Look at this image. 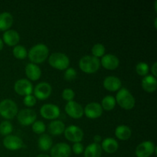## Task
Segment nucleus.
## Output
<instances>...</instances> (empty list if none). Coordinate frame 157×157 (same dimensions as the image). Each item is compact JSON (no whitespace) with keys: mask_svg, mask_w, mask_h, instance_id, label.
Wrapping results in <instances>:
<instances>
[{"mask_svg":"<svg viewBox=\"0 0 157 157\" xmlns=\"http://www.w3.org/2000/svg\"><path fill=\"white\" fill-rule=\"evenodd\" d=\"M49 55V49L44 44H37L31 48L28 57L33 64H41L46 61Z\"/></svg>","mask_w":157,"mask_h":157,"instance_id":"1","label":"nucleus"},{"mask_svg":"<svg viewBox=\"0 0 157 157\" xmlns=\"http://www.w3.org/2000/svg\"><path fill=\"white\" fill-rule=\"evenodd\" d=\"M115 100H116L117 104L121 108L127 110L133 109L136 104L134 97L127 88H124V87L121 88L118 90Z\"/></svg>","mask_w":157,"mask_h":157,"instance_id":"2","label":"nucleus"},{"mask_svg":"<svg viewBox=\"0 0 157 157\" xmlns=\"http://www.w3.org/2000/svg\"><path fill=\"white\" fill-rule=\"evenodd\" d=\"M78 64L83 72L86 74H94L99 70L101 61L99 58L92 55H85L80 59Z\"/></svg>","mask_w":157,"mask_h":157,"instance_id":"3","label":"nucleus"},{"mask_svg":"<svg viewBox=\"0 0 157 157\" xmlns=\"http://www.w3.org/2000/svg\"><path fill=\"white\" fill-rule=\"evenodd\" d=\"M48 63L55 69L65 71L70 65V59L65 54L61 52H55L49 56Z\"/></svg>","mask_w":157,"mask_h":157,"instance_id":"4","label":"nucleus"},{"mask_svg":"<svg viewBox=\"0 0 157 157\" xmlns=\"http://www.w3.org/2000/svg\"><path fill=\"white\" fill-rule=\"evenodd\" d=\"M18 112V106L12 100L5 99L0 102V115L5 119H13Z\"/></svg>","mask_w":157,"mask_h":157,"instance_id":"5","label":"nucleus"},{"mask_svg":"<svg viewBox=\"0 0 157 157\" xmlns=\"http://www.w3.org/2000/svg\"><path fill=\"white\" fill-rule=\"evenodd\" d=\"M36 118L37 114L35 111L30 108L22 109L17 113V119L19 124L25 127L32 125V124L36 121Z\"/></svg>","mask_w":157,"mask_h":157,"instance_id":"6","label":"nucleus"},{"mask_svg":"<svg viewBox=\"0 0 157 157\" xmlns=\"http://www.w3.org/2000/svg\"><path fill=\"white\" fill-rule=\"evenodd\" d=\"M61 110L57 105L53 104H45L40 108V114L46 120L55 121L60 116Z\"/></svg>","mask_w":157,"mask_h":157,"instance_id":"7","label":"nucleus"},{"mask_svg":"<svg viewBox=\"0 0 157 157\" xmlns=\"http://www.w3.org/2000/svg\"><path fill=\"white\" fill-rule=\"evenodd\" d=\"M64 137L67 140L74 143H81L84 138V132L79 127L75 125H71L66 127L64 132Z\"/></svg>","mask_w":157,"mask_h":157,"instance_id":"8","label":"nucleus"},{"mask_svg":"<svg viewBox=\"0 0 157 157\" xmlns=\"http://www.w3.org/2000/svg\"><path fill=\"white\" fill-rule=\"evenodd\" d=\"M156 152V147L152 141H144L136 147L135 154L137 157H150Z\"/></svg>","mask_w":157,"mask_h":157,"instance_id":"9","label":"nucleus"},{"mask_svg":"<svg viewBox=\"0 0 157 157\" xmlns=\"http://www.w3.org/2000/svg\"><path fill=\"white\" fill-rule=\"evenodd\" d=\"M33 85L30 81L25 78H21L15 81L14 84V90L21 96H28L33 93Z\"/></svg>","mask_w":157,"mask_h":157,"instance_id":"10","label":"nucleus"},{"mask_svg":"<svg viewBox=\"0 0 157 157\" xmlns=\"http://www.w3.org/2000/svg\"><path fill=\"white\" fill-rule=\"evenodd\" d=\"M52 87L50 84L47 82H41L37 84L33 89L34 97L36 100L44 101L48 99L52 94Z\"/></svg>","mask_w":157,"mask_h":157,"instance_id":"11","label":"nucleus"},{"mask_svg":"<svg viewBox=\"0 0 157 157\" xmlns=\"http://www.w3.org/2000/svg\"><path fill=\"white\" fill-rule=\"evenodd\" d=\"M65 112L73 119H80L84 115V108L76 101H69L64 107Z\"/></svg>","mask_w":157,"mask_h":157,"instance_id":"12","label":"nucleus"},{"mask_svg":"<svg viewBox=\"0 0 157 157\" xmlns=\"http://www.w3.org/2000/svg\"><path fill=\"white\" fill-rule=\"evenodd\" d=\"M3 146L6 147L7 150L15 151L18 150L23 147V141L19 136H15V135H8L5 136L2 141Z\"/></svg>","mask_w":157,"mask_h":157,"instance_id":"13","label":"nucleus"},{"mask_svg":"<svg viewBox=\"0 0 157 157\" xmlns=\"http://www.w3.org/2000/svg\"><path fill=\"white\" fill-rule=\"evenodd\" d=\"M50 157H69L71 154V148L65 143H59L51 148Z\"/></svg>","mask_w":157,"mask_h":157,"instance_id":"14","label":"nucleus"},{"mask_svg":"<svg viewBox=\"0 0 157 157\" xmlns=\"http://www.w3.org/2000/svg\"><path fill=\"white\" fill-rule=\"evenodd\" d=\"M84 113L87 118L97 119L99 118L103 113V109L101 104L97 102L89 103L84 109Z\"/></svg>","mask_w":157,"mask_h":157,"instance_id":"15","label":"nucleus"},{"mask_svg":"<svg viewBox=\"0 0 157 157\" xmlns=\"http://www.w3.org/2000/svg\"><path fill=\"white\" fill-rule=\"evenodd\" d=\"M101 64L106 70L113 71L116 70L120 64V60L116 55L113 54H107L104 55L101 58Z\"/></svg>","mask_w":157,"mask_h":157,"instance_id":"16","label":"nucleus"},{"mask_svg":"<svg viewBox=\"0 0 157 157\" xmlns=\"http://www.w3.org/2000/svg\"><path fill=\"white\" fill-rule=\"evenodd\" d=\"M121 79L116 76H107L103 81V86L108 91H118L121 88Z\"/></svg>","mask_w":157,"mask_h":157,"instance_id":"17","label":"nucleus"},{"mask_svg":"<svg viewBox=\"0 0 157 157\" xmlns=\"http://www.w3.org/2000/svg\"><path fill=\"white\" fill-rule=\"evenodd\" d=\"M2 41L8 46L15 47L19 42L20 35L16 31L13 30V29H9L3 33Z\"/></svg>","mask_w":157,"mask_h":157,"instance_id":"18","label":"nucleus"},{"mask_svg":"<svg viewBox=\"0 0 157 157\" xmlns=\"http://www.w3.org/2000/svg\"><path fill=\"white\" fill-rule=\"evenodd\" d=\"M25 75L31 81H38L41 76V70L37 64L29 63L25 66Z\"/></svg>","mask_w":157,"mask_h":157,"instance_id":"19","label":"nucleus"},{"mask_svg":"<svg viewBox=\"0 0 157 157\" xmlns=\"http://www.w3.org/2000/svg\"><path fill=\"white\" fill-rule=\"evenodd\" d=\"M142 87L147 93H153L156 90L157 81L153 75H147L142 80Z\"/></svg>","mask_w":157,"mask_h":157,"instance_id":"20","label":"nucleus"},{"mask_svg":"<svg viewBox=\"0 0 157 157\" xmlns=\"http://www.w3.org/2000/svg\"><path fill=\"white\" fill-rule=\"evenodd\" d=\"M101 142H102V144L101 145V149L107 153H110V154L114 153L119 148V144L117 141L113 138H106L103 140Z\"/></svg>","mask_w":157,"mask_h":157,"instance_id":"21","label":"nucleus"},{"mask_svg":"<svg viewBox=\"0 0 157 157\" xmlns=\"http://www.w3.org/2000/svg\"><path fill=\"white\" fill-rule=\"evenodd\" d=\"M65 130V125L64 123L59 120L52 121L48 125V131L50 134L53 136H59L64 133Z\"/></svg>","mask_w":157,"mask_h":157,"instance_id":"22","label":"nucleus"},{"mask_svg":"<svg viewBox=\"0 0 157 157\" xmlns=\"http://www.w3.org/2000/svg\"><path fill=\"white\" fill-rule=\"evenodd\" d=\"M13 24V16L9 12L0 13V31H7Z\"/></svg>","mask_w":157,"mask_h":157,"instance_id":"23","label":"nucleus"},{"mask_svg":"<svg viewBox=\"0 0 157 157\" xmlns=\"http://www.w3.org/2000/svg\"><path fill=\"white\" fill-rule=\"evenodd\" d=\"M84 157H101L102 149L99 144H90L84 149Z\"/></svg>","mask_w":157,"mask_h":157,"instance_id":"24","label":"nucleus"},{"mask_svg":"<svg viewBox=\"0 0 157 157\" xmlns=\"http://www.w3.org/2000/svg\"><path fill=\"white\" fill-rule=\"evenodd\" d=\"M115 136L121 140H127L131 137L132 130L129 127L126 125H120L115 129Z\"/></svg>","mask_w":157,"mask_h":157,"instance_id":"25","label":"nucleus"},{"mask_svg":"<svg viewBox=\"0 0 157 157\" xmlns=\"http://www.w3.org/2000/svg\"><path fill=\"white\" fill-rule=\"evenodd\" d=\"M52 139L49 135L47 134H42L38 140V146L39 150L41 151H48V150H51L52 147Z\"/></svg>","mask_w":157,"mask_h":157,"instance_id":"26","label":"nucleus"},{"mask_svg":"<svg viewBox=\"0 0 157 157\" xmlns=\"http://www.w3.org/2000/svg\"><path fill=\"white\" fill-rule=\"evenodd\" d=\"M116 104V100H115L114 97L112 96V95H107L102 99L101 105L103 110L110 111L113 109H114Z\"/></svg>","mask_w":157,"mask_h":157,"instance_id":"27","label":"nucleus"},{"mask_svg":"<svg viewBox=\"0 0 157 157\" xmlns=\"http://www.w3.org/2000/svg\"><path fill=\"white\" fill-rule=\"evenodd\" d=\"M12 54H13L14 57L17 59L22 60L25 59L28 57V51L25 48V47L22 45H19L17 44L16 46L13 48L12 50Z\"/></svg>","mask_w":157,"mask_h":157,"instance_id":"28","label":"nucleus"},{"mask_svg":"<svg viewBox=\"0 0 157 157\" xmlns=\"http://www.w3.org/2000/svg\"><path fill=\"white\" fill-rule=\"evenodd\" d=\"M13 130V126L9 121H4L0 124V134L2 136H6L10 135Z\"/></svg>","mask_w":157,"mask_h":157,"instance_id":"29","label":"nucleus"},{"mask_svg":"<svg viewBox=\"0 0 157 157\" xmlns=\"http://www.w3.org/2000/svg\"><path fill=\"white\" fill-rule=\"evenodd\" d=\"M92 56L95 58H102L105 55V47L102 44H95L91 48Z\"/></svg>","mask_w":157,"mask_h":157,"instance_id":"30","label":"nucleus"},{"mask_svg":"<svg viewBox=\"0 0 157 157\" xmlns=\"http://www.w3.org/2000/svg\"><path fill=\"white\" fill-rule=\"evenodd\" d=\"M32 126V131L36 134H44L46 130V125L43 121H35Z\"/></svg>","mask_w":157,"mask_h":157,"instance_id":"31","label":"nucleus"},{"mask_svg":"<svg viewBox=\"0 0 157 157\" xmlns=\"http://www.w3.org/2000/svg\"><path fill=\"white\" fill-rule=\"evenodd\" d=\"M150 67L149 65L145 62H140L136 66V71L140 76H147L149 73Z\"/></svg>","mask_w":157,"mask_h":157,"instance_id":"32","label":"nucleus"},{"mask_svg":"<svg viewBox=\"0 0 157 157\" xmlns=\"http://www.w3.org/2000/svg\"><path fill=\"white\" fill-rule=\"evenodd\" d=\"M77 78V71L73 67H68L65 70L64 74V78L67 81H72Z\"/></svg>","mask_w":157,"mask_h":157,"instance_id":"33","label":"nucleus"},{"mask_svg":"<svg viewBox=\"0 0 157 157\" xmlns=\"http://www.w3.org/2000/svg\"><path fill=\"white\" fill-rule=\"evenodd\" d=\"M75 96V91L71 88H66L62 91V98L67 102L73 101Z\"/></svg>","mask_w":157,"mask_h":157,"instance_id":"34","label":"nucleus"},{"mask_svg":"<svg viewBox=\"0 0 157 157\" xmlns=\"http://www.w3.org/2000/svg\"><path fill=\"white\" fill-rule=\"evenodd\" d=\"M23 104L28 107H33L36 104V98L32 94L28 95V96L25 97L24 99H23Z\"/></svg>","mask_w":157,"mask_h":157,"instance_id":"35","label":"nucleus"},{"mask_svg":"<svg viewBox=\"0 0 157 157\" xmlns=\"http://www.w3.org/2000/svg\"><path fill=\"white\" fill-rule=\"evenodd\" d=\"M84 145L81 143H75L72 146V151L76 155H80L84 152Z\"/></svg>","mask_w":157,"mask_h":157,"instance_id":"36","label":"nucleus"},{"mask_svg":"<svg viewBox=\"0 0 157 157\" xmlns=\"http://www.w3.org/2000/svg\"><path fill=\"white\" fill-rule=\"evenodd\" d=\"M151 72L152 74H153V76L156 78L157 76V63L156 62H155L154 64H153V66H152Z\"/></svg>","mask_w":157,"mask_h":157,"instance_id":"37","label":"nucleus"},{"mask_svg":"<svg viewBox=\"0 0 157 157\" xmlns=\"http://www.w3.org/2000/svg\"><path fill=\"white\" fill-rule=\"evenodd\" d=\"M94 141L95 144H99L102 141V137L100 135H95L94 136Z\"/></svg>","mask_w":157,"mask_h":157,"instance_id":"38","label":"nucleus"},{"mask_svg":"<svg viewBox=\"0 0 157 157\" xmlns=\"http://www.w3.org/2000/svg\"><path fill=\"white\" fill-rule=\"evenodd\" d=\"M3 46H4V42H3L2 39V38H0V52H1V51L2 50Z\"/></svg>","mask_w":157,"mask_h":157,"instance_id":"39","label":"nucleus"},{"mask_svg":"<svg viewBox=\"0 0 157 157\" xmlns=\"http://www.w3.org/2000/svg\"><path fill=\"white\" fill-rule=\"evenodd\" d=\"M36 157H50V156H49L48 155H46V154H39Z\"/></svg>","mask_w":157,"mask_h":157,"instance_id":"40","label":"nucleus"},{"mask_svg":"<svg viewBox=\"0 0 157 157\" xmlns=\"http://www.w3.org/2000/svg\"><path fill=\"white\" fill-rule=\"evenodd\" d=\"M156 20H157V18H155V22H154V26H155V29H156V28H157V25H156Z\"/></svg>","mask_w":157,"mask_h":157,"instance_id":"41","label":"nucleus"},{"mask_svg":"<svg viewBox=\"0 0 157 157\" xmlns=\"http://www.w3.org/2000/svg\"><path fill=\"white\" fill-rule=\"evenodd\" d=\"M156 4H157V1H155V5H154V7H155V10L156 11Z\"/></svg>","mask_w":157,"mask_h":157,"instance_id":"42","label":"nucleus"}]
</instances>
